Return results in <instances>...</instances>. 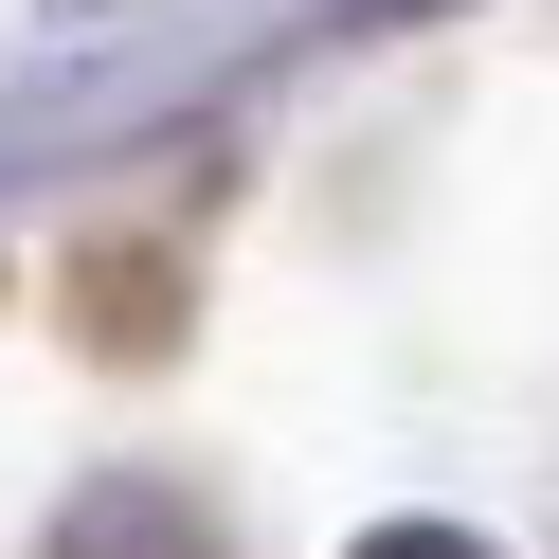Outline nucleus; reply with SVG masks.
Wrapping results in <instances>:
<instances>
[{"label": "nucleus", "instance_id": "1", "mask_svg": "<svg viewBox=\"0 0 559 559\" xmlns=\"http://www.w3.org/2000/svg\"><path fill=\"white\" fill-rule=\"evenodd\" d=\"M361 559H487V542H451V523H397V542H361Z\"/></svg>", "mask_w": 559, "mask_h": 559}]
</instances>
